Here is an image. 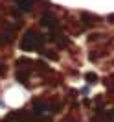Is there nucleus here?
<instances>
[{
  "label": "nucleus",
  "instance_id": "1",
  "mask_svg": "<svg viewBox=\"0 0 114 122\" xmlns=\"http://www.w3.org/2000/svg\"><path fill=\"white\" fill-rule=\"evenodd\" d=\"M42 43V37L41 35H35V33H30V35H26V39L22 41V48H26V50H33V48H37L39 45Z\"/></svg>",
  "mask_w": 114,
  "mask_h": 122
}]
</instances>
